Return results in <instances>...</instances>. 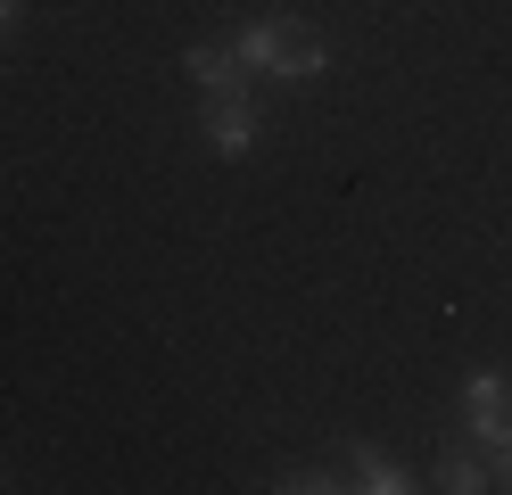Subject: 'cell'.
<instances>
[{"label":"cell","mask_w":512,"mask_h":495,"mask_svg":"<svg viewBox=\"0 0 512 495\" xmlns=\"http://www.w3.org/2000/svg\"><path fill=\"white\" fill-rule=\"evenodd\" d=\"M463 421L479 429V438H512V372H471L463 380Z\"/></svg>","instance_id":"obj_2"},{"label":"cell","mask_w":512,"mask_h":495,"mask_svg":"<svg viewBox=\"0 0 512 495\" xmlns=\"http://www.w3.org/2000/svg\"><path fill=\"white\" fill-rule=\"evenodd\" d=\"M347 471H356L347 487H364V495H405V487H413V479H405V462H397V454H380V446H356V454H347Z\"/></svg>","instance_id":"obj_5"},{"label":"cell","mask_w":512,"mask_h":495,"mask_svg":"<svg viewBox=\"0 0 512 495\" xmlns=\"http://www.w3.org/2000/svg\"><path fill=\"white\" fill-rule=\"evenodd\" d=\"M273 42H281V17H256V25H240V66H248V75H265V66H273Z\"/></svg>","instance_id":"obj_7"},{"label":"cell","mask_w":512,"mask_h":495,"mask_svg":"<svg viewBox=\"0 0 512 495\" xmlns=\"http://www.w3.org/2000/svg\"><path fill=\"white\" fill-rule=\"evenodd\" d=\"M182 75L199 83V99H223V91H248L256 75L240 66V50H215V42H190L182 50Z\"/></svg>","instance_id":"obj_4"},{"label":"cell","mask_w":512,"mask_h":495,"mask_svg":"<svg viewBox=\"0 0 512 495\" xmlns=\"http://www.w3.org/2000/svg\"><path fill=\"white\" fill-rule=\"evenodd\" d=\"M323 66H331V42L298 33V17H281V42H273V66H265V83H314Z\"/></svg>","instance_id":"obj_3"},{"label":"cell","mask_w":512,"mask_h":495,"mask_svg":"<svg viewBox=\"0 0 512 495\" xmlns=\"http://www.w3.org/2000/svg\"><path fill=\"white\" fill-rule=\"evenodd\" d=\"M446 495H479V487H496V471H488V462H479V454H455V446H446L438 454V471H430Z\"/></svg>","instance_id":"obj_6"},{"label":"cell","mask_w":512,"mask_h":495,"mask_svg":"<svg viewBox=\"0 0 512 495\" xmlns=\"http://www.w3.org/2000/svg\"><path fill=\"white\" fill-rule=\"evenodd\" d=\"M199 141H207L215 157H248V149H256V108H248V91L207 99V108H199Z\"/></svg>","instance_id":"obj_1"},{"label":"cell","mask_w":512,"mask_h":495,"mask_svg":"<svg viewBox=\"0 0 512 495\" xmlns=\"http://www.w3.org/2000/svg\"><path fill=\"white\" fill-rule=\"evenodd\" d=\"M488 471H496V487H512V438H496V446H488Z\"/></svg>","instance_id":"obj_9"},{"label":"cell","mask_w":512,"mask_h":495,"mask_svg":"<svg viewBox=\"0 0 512 495\" xmlns=\"http://www.w3.org/2000/svg\"><path fill=\"white\" fill-rule=\"evenodd\" d=\"M17 17H25V0H0V33H17Z\"/></svg>","instance_id":"obj_10"},{"label":"cell","mask_w":512,"mask_h":495,"mask_svg":"<svg viewBox=\"0 0 512 495\" xmlns=\"http://www.w3.org/2000/svg\"><path fill=\"white\" fill-rule=\"evenodd\" d=\"M273 487H281V495H331V487H347V479H331V471H281Z\"/></svg>","instance_id":"obj_8"}]
</instances>
